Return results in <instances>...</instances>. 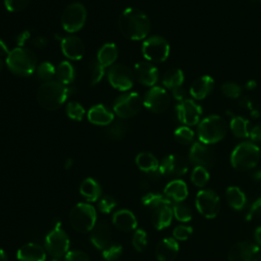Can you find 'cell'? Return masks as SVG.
Returning <instances> with one entry per match:
<instances>
[{"instance_id":"cell-36","label":"cell","mask_w":261,"mask_h":261,"mask_svg":"<svg viewBox=\"0 0 261 261\" xmlns=\"http://www.w3.org/2000/svg\"><path fill=\"white\" fill-rule=\"evenodd\" d=\"M191 179L195 186L202 188L208 182L209 173L206 168L201 167V166H196L192 172Z\"/></svg>"},{"instance_id":"cell-44","label":"cell","mask_w":261,"mask_h":261,"mask_svg":"<svg viewBox=\"0 0 261 261\" xmlns=\"http://www.w3.org/2000/svg\"><path fill=\"white\" fill-rule=\"evenodd\" d=\"M221 92L224 96L231 98V99H236L241 95L242 88L236 83L227 82L221 86Z\"/></svg>"},{"instance_id":"cell-42","label":"cell","mask_w":261,"mask_h":261,"mask_svg":"<svg viewBox=\"0 0 261 261\" xmlns=\"http://www.w3.org/2000/svg\"><path fill=\"white\" fill-rule=\"evenodd\" d=\"M122 253V247L119 244H111L108 245L105 249H103L102 255L105 260L113 261L116 260Z\"/></svg>"},{"instance_id":"cell-9","label":"cell","mask_w":261,"mask_h":261,"mask_svg":"<svg viewBox=\"0 0 261 261\" xmlns=\"http://www.w3.org/2000/svg\"><path fill=\"white\" fill-rule=\"evenodd\" d=\"M142 104L143 101L138 93H128L119 96L115 100L113 110L118 117L129 118L140 111Z\"/></svg>"},{"instance_id":"cell-48","label":"cell","mask_w":261,"mask_h":261,"mask_svg":"<svg viewBox=\"0 0 261 261\" xmlns=\"http://www.w3.org/2000/svg\"><path fill=\"white\" fill-rule=\"evenodd\" d=\"M193 232V229L191 226H187V225H178L173 229V237L176 240L179 241H185L187 240Z\"/></svg>"},{"instance_id":"cell-59","label":"cell","mask_w":261,"mask_h":261,"mask_svg":"<svg viewBox=\"0 0 261 261\" xmlns=\"http://www.w3.org/2000/svg\"><path fill=\"white\" fill-rule=\"evenodd\" d=\"M0 261H7V256L3 250L0 249Z\"/></svg>"},{"instance_id":"cell-21","label":"cell","mask_w":261,"mask_h":261,"mask_svg":"<svg viewBox=\"0 0 261 261\" xmlns=\"http://www.w3.org/2000/svg\"><path fill=\"white\" fill-rule=\"evenodd\" d=\"M178 244L174 239H163L155 249L156 258L159 261H173L178 253Z\"/></svg>"},{"instance_id":"cell-56","label":"cell","mask_w":261,"mask_h":261,"mask_svg":"<svg viewBox=\"0 0 261 261\" xmlns=\"http://www.w3.org/2000/svg\"><path fill=\"white\" fill-rule=\"evenodd\" d=\"M254 236H255V240H256L257 244H258L259 246H261V225L258 226V227L255 229Z\"/></svg>"},{"instance_id":"cell-8","label":"cell","mask_w":261,"mask_h":261,"mask_svg":"<svg viewBox=\"0 0 261 261\" xmlns=\"http://www.w3.org/2000/svg\"><path fill=\"white\" fill-rule=\"evenodd\" d=\"M142 51L146 59L162 62L166 60L169 55V44L160 36H152L144 42Z\"/></svg>"},{"instance_id":"cell-28","label":"cell","mask_w":261,"mask_h":261,"mask_svg":"<svg viewBox=\"0 0 261 261\" xmlns=\"http://www.w3.org/2000/svg\"><path fill=\"white\" fill-rule=\"evenodd\" d=\"M173 211L169 205H162L154 209L152 213V223L157 229L167 227L171 223Z\"/></svg>"},{"instance_id":"cell-38","label":"cell","mask_w":261,"mask_h":261,"mask_svg":"<svg viewBox=\"0 0 261 261\" xmlns=\"http://www.w3.org/2000/svg\"><path fill=\"white\" fill-rule=\"evenodd\" d=\"M56 68L50 62H42L37 67V75L40 80L48 82L51 81L52 77L55 75Z\"/></svg>"},{"instance_id":"cell-11","label":"cell","mask_w":261,"mask_h":261,"mask_svg":"<svg viewBox=\"0 0 261 261\" xmlns=\"http://www.w3.org/2000/svg\"><path fill=\"white\" fill-rule=\"evenodd\" d=\"M69 240L67 234L57 225L45 238V248L53 257H61L67 253Z\"/></svg>"},{"instance_id":"cell-54","label":"cell","mask_w":261,"mask_h":261,"mask_svg":"<svg viewBox=\"0 0 261 261\" xmlns=\"http://www.w3.org/2000/svg\"><path fill=\"white\" fill-rule=\"evenodd\" d=\"M9 50H8V48H7V46L5 45V43L4 42H2L1 40H0V57H7L8 56V54H9Z\"/></svg>"},{"instance_id":"cell-39","label":"cell","mask_w":261,"mask_h":261,"mask_svg":"<svg viewBox=\"0 0 261 261\" xmlns=\"http://www.w3.org/2000/svg\"><path fill=\"white\" fill-rule=\"evenodd\" d=\"M66 114L73 120H82L85 114V109L80 103L71 101L66 105Z\"/></svg>"},{"instance_id":"cell-37","label":"cell","mask_w":261,"mask_h":261,"mask_svg":"<svg viewBox=\"0 0 261 261\" xmlns=\"http://www.w3.org/2000/svg\"><path fill=\"white\" fill-rule=\"evenodd\" d=\"M174 138L178 143L189 145L194 140V132L189 126H180L175 129Z\"/></svg>"},{"instance_id":"cell-13","label":"cell","mask_w":261,"mask_h":261,"mask_svg":"<svg viewBox=\"0 0 261 261\" xmlns=\"http://www.w3.org/2000/svg\"><path fill=\"white\" fill-rule=\"evenodd\" d=\"M143 103L151 112L161 113L169 107L170 97L163 88L153 87L147 92Z\"/></svg>"},{"instance_id":"cell-23","label":"cell","mask_w":261,"mask_h":261,"mask_svg":"<svg viewBox=\"0 0 261 261\" xmlns=\"http://www.w3.org/2000/svg\"><path fill=\"white\" fill-rule=\"evenodd\" d=\"M17 259L19 261H45L46 253L45 250L37 244L29 243L23 245L17 251Z\"/></svg>"},{"instance_id":"cell-34","label":"cell","mask_w":261,"mask_h":261,"mask_svg":"<svg viewBox=\"0 0 261 261\" xmlns=\"http://www.w3.org/2000/svg\"><path fill=\"white\" fill-rule=\"evenodd\" d=\"M249 121L242 116H233L230 120V129L237 138H247L250 136L248 129Z\"/></svg>"},{"instance_id":"cell-45","label":"cell","mask_w":261,"mask_h":261,"mask_svg":"<svg viewBox=\"0 0 261 261\" xmlns=\"http://www.w3.org/2000/svg\"><path fill=\"white\" fill-rule=\"evenodd\" d=\"M104 75V67L99 62H94L90 66V83L91 85L98 84Z\"/></svg>"},{"instance_id":"cell-26","label":"cell","mask_w":261,"mask_h":261,"mask_svg":"<svg viewBox=\"0 0 261 261\" xmlns=\"http://www.w3.org/2000/svg\"><path fill=\"white\" fill-rule=\"evenodd\" d=\"M113 224L123 231H129L137 227V219L132 211L122 209L114 213L112 218Z\"/></svg>"},{"instance_id":"cell-40","label":"cell","mask_w":261,"mask_h":261,"mask_svg":"<svg viewBox=\"0 0 261 261\" xmlns=\"http://www.w3.org/2000/svg\"><path fill=\"white\" fill-rule=\"evenodd\" d=\"M173 215L175 216V218L179 221H182V222H188L192 219V212H191V209L184 205V204H180V203H177L173 206Z\"/></svg>"},{"instance_id":"cell-29","label":"cell","mask_w":261,"mask_h":261,"mask_svg":"<svg viewBox=\"0 0 261 261\" xmlns=\"http://www.w3.org/2000/svg\"><path fill=\"white\" fill-rule=\"evenodd\" d=\"M81 195L89 202H95L100 198L101 188L100 185L93 178H86L80 187Z\"/></svg>"},{"instance_id":"cell-12","label":"cell","mask_w":261,"mask_h":261,"mask_svg":"<svg viewBox=\"0 0 261 261\" xmlns=\"http://www.w3.org/2000/svg\"><path fill=\"white\" fill-rule=\"evenodd\" d=\"M107 76L110 85L119 91H127L133 87V73L130 69L123 64L112 65L108 70Z\"/></svg>"},{"instance_id":"cell-55","label":"cell","mask_w":261,"mask_h":261,"mask_svg":"<svg viewBox=\"0 0 261 261\" xmlns=\"http://www.w3.org/2000/svg\"><path fill=\"white\" fill-rule=\"evenodd\" d=\"M34 43H35V46H37V47H44L47 44V40L42 38V37H37L35 39Z\"/></svg>"},{"instance_id":"cell-4","label":"cell","mask_w":261,"mask_h":261,"mask_svg":"<svg viewBox=\"0 0 261 261\" xmlns=\"http://www.w3.org/2000/svg\"><path fill=\"white\" fill-rule=\"evenodd\" d=\"M227 130L226 121L219 115L205 117L198 126V137L203 144H214L223 139Z\"/></svg>"},{"instance_id":"cell-30","label":"cell","mask_w":261,"mask_h":261,"mask_svg":"<svg viewBox=\"0 0 261 261\" xmlns=\"http://www.w3.org/2000/svg\"><path fill=\"white\" fill-rule=\"evenodd\" d=\"M117 56H118V52H117L116 46L113 43H107L100 48L97 58H98V62L103 67H107L112 65L115 62V60L117 59Z\"/></svg>"},{"instance_id":"cell-60","label":"cell","mask_w":261,"mask_h":261,"mask_svg":"<svg viewBox=\"0 0 261 261\" xmlns=\"http://www.w3.org/2000/svg\"><path fill=\"white\" fill-rule=\"evenodd\" d=\"M2 66H3V62H2V60L0 59V71H1V69H2Z\"/></svg>"},{"instance_id":"cell-49","label":"cell","mask_w":261,"mask_h":261,"mask_svg":"<svg viewBox=\"0 0 261 261\" xmlns=\"http://www.w3.org/2000/svg\"><path fill=\"white\" fill-rule=\"evenodd\" d=\"M254 217H261V197L258 198L251 206L246 218L247 220H250Z\"/></svg>"},{"instance_id":"cell-14","label":"cell","mask_w":261,"mask_h":261,"mask_svg":"<svg viewBox=\"0 0 261 261\" xmlns=\"http://www.w3.org/2000/svg\"><path fill=\"white\" fill-rule=\"evenodd\" d=\"M227 258L228 261H259V247L249 241L240 242L230 248Z\"/></svg>"},{"instance_id":"cell-47","label":"cell","mask_w":261,"mask_h":261,"mask_svg":"<svg viewBox=\"0 0 261 261\" xmlns=\"http://www.w3.org/2000/svg\"><path fill=\"white\" fill-rule=\"evenodd\" d=\"M29 3L30 0H4L7 10L11 12H17L24 9Z\"/></svg>"},{"instance_id":"cell-20","label":"cell","mask_w":261,"mask_h":261,"mask_svg":"<svg viewBox=\"0 0 261 261\" xmlns=\"http://www.w3.org/2000/svg\"><path fill=\"white\" fill-rule=\"evenodd\" d=\"M136 163L142 171L148 173V175L152 178H157L158 176L162 175L159 170L158 160L151 153L142 152L138 154L136 157Z\"/></svg>"},{"instance_id":"cell-6","label":"cell","mask_w":261,"mask_h":261,"mask_svg":"<svg viewBox=\"0 0 261 261\" xmlns=\"http://www.w3.org/2000/svg\"><path fill=\"white\" fill-rule=\"evenodd\" d=\"M95 208L86 203L76 204L70 211L69 221L71 226L79 232L85 233L91 231L96 222Z\"/></svg>"},{"instance_id":"cell-10","label":"cell","mask_w":261,"mask_h":261,"mask_svg":"<svg viewBox=\"0 0 261 261\" xmlns=\"http://www.w3.org/2000/svg\"><path fill=\"white\" fill-rule=\"evenodd\" d=\"M198 211L207 218L215 217L220 209V200L217 194L211 190H201L196 196Z\"/></svg>"},{"instance_id":"cell-1","label":"cell","mask_w":261,"mask_h":261,"mask_svg":"<svg viewBox=\"0 0 261 261\" xmlns=\"http://www.w3.org/2000/svg\"><path fill=\"white\" fill-rule=\"evenodd\" d=\"M117 23L122 36L134 41L146 38L151 27L148 16L137 8L125 9L120 14Z\"/></svg>"},{"instance_id":"cell-41","label":"cell","mask_w":261,"mask_h":261,"mask_svg":"<svg viewBox=\"0 0 261 261\" xmlns=\"http://www.w3.org/2000/svg\"><path fill=\"white\" fill-rule=\"evenodd\" d=\"M127 130V127L124 123L122 122H115L113 124H111L110 126H108L106 134L109 138L113 139V140H118L120 138H122L125 133Z\"/></svg>"},{"instance_id":"cell-35","label":"cell","mask_w":261,"mask_h":261,"mask_svg":"<svg viewBox=\"0 0 261 261\" xmlns=\"http://www.w3.org/2000/svg\"><path fill=\"white\" fill-rule=\"evenodd\" d=\"M170 202L171 201L165 195H161L157 193H149L146 196H144L142 199V203L145 206L153 209H156L157 207L162 205H169Z\"/></svg>"},{"instance_id":"cell-18","label":"cell","mask_w":261,"mask_h":261,"mask_svg":"<svg viewBox=\"0 0 261 261\" xmlns=\"http://www.w3.org/2000/svg\"><path fill=\"white\" fill-rule=\"evenodd\" d=\"M158 75L157 68L150 62L141 61L135 65V76L145 86H154L158 81Z\"/></svg>"},{"instance_id":"cell-2","label":"cell","mask_w":261,"mask_h":261,"mask_svg":"<svg viewBox=\"0 0 261 261\" xmlns=\"http://www.w3.org/2000/svg\"><path fill=\"white\" fill-rule=\"evenodd\" d=\"M70 90L58 82L51 80L43 83L37 91V100L40 106L46 110L58 109L69 96Z\"/></svg>"},{"instance_id":"cell-61","label":"cell","mask_w":261,"mask_h":261,"mask_svg":"<svg viewBox=\"0 0 261 261\" xmlns=\"http://www.w3.org/2000/svg\"><path fill=\"white\" fill-rule=\"evenodd\" d=\"M54 261H57V260H54Z\"/></svg>"},{"instance_id":"cell-43","label":"cell","mask_w":261,"mask_h":261,"mask_svg":"<svg viewBox=\"0 0 261 261\" xmlns=\"http://www.w3.org/2000/svg\"><path fill=\"white\" fill-rule=\"evenodd\" d=\"M133 246L134 248L141 252L143 250H145V248L147 247V233L145 230L143 229H137L133 236Z\"/></svg>"},{"instance_id":"cell-27","label":"cell","mask_w":261,"mask_h":261,"mask_svg":"<svg viewBox=\"0 0 261 261\" xmlns=\"http://www.w3.org/2000/svg\"><path fill=\"white\" fill-rule=\"evenodd\" d=\"M164 195L171 201L180 202L188 197V188L185 181L181 179H174L166 185L164 189Z\"/></svg>"},{"instance_id":"cell-32","label":"cell","mask_w":261,"mask_h":261,"mask_svg":"<svg viewBox=\"0 0 261 261\" xmlns=\"http://www.w3.org/2000/svg\"><path fill=\"white\" fill-rule=\"evenodd\" d=\"M55 76L57 77V81L63 85L70 84L74 79L73 66L68 61H62L56 67Z\"/></svg>"},{"instance_id":"cell-3","label":"cell","mask_w":261,"mask_h":261,"mask_svg":"<svg viewBox=\"0 0 261 261\" xmlns=\"http://www.w3.org/2000/svg\"><path fill=\"white\" fill-rule=\"evenodd\" d=\"M6 64L9 70L13 73L21 76H28L36 69L37 56L28 48L17 47L9 52L6 57Z\"/></svg>"},{"instance_id":"cell-52","label":"cell","mask_w":261,"mask_h":261,"mask_svg":"<svg viewBox=\"0 0 261 261\" xmlns=\"http://www.w3.org/2000/svg\"><path fill=\"white\" fill-rule=\"evenodd\" d=\"M250 137L253 141L261 142V124L256 125L252 128V130L250 132Z\"/></svg>"},{"instance_id":"cell-15","label":"cell","mask_w":261,"mask_h":261,"mask_svg":"<svg viewBox=\"0 0 261 261\" xmlns=\"http://www.w3.org/2000/svg\"><path fill=\"white\" fill-rule=\"evenodd\" d=\"M190 160L196 166H201L204 168L212 167L216 161V155L214 151L201 142H196L193 144L190 150Z\"/></svg>"},{"instance_id":"cell-25","label":"cell","mask_w":261,"mask_h":261,"mask_svg":"<svg viewBox=\"0 0 261 261\" xmlns=\"http://www.w3.org/2000/svg\"><path fill=\"white\" fill-rule=\"evenodd\" d=\"M88 119L97 125H108L113 120V113L104 105L98 104L89 110Z\"/></svg>"},{"instance_id":"cell-19","label":"cell","mask_w":261,"mask_h":261,"mask_svg":"<svg viewBox=\"0 0 261 261\" xmlns=\"http://www.w3.org/2000/svg\"><path fill=\"white\" fill-rule=\"evenodd\" d=\"M61 50L67 58L79 60L83 58L85 54V45L80 38L75 36H67L61 40Z\"/></svg>"},{"instance_id":"cell-58","label":"cell","mask_w":261,"mask_h":261,"mask_svg":"<svg viewBox=\"0 0 261 261\" xmlns=\"http://www.w3.org/2000/svg\"><path fill=\"white\" fill-rule=\"evenodd\" d=\"M253 177H254L256 180L261 181V169H260V170H257V171L253 174Z\"/></svg>"},{"instance_id":"cell-57","label":"cell","mask_w":261,"mask_h":261,"mask_svg":"<svg viewBox=\"0 0 261 261\" xmlns=\"http://www.w3.org/2000/svg\"><path fill=\"white\" fill-rule=\"evenodd\" d=\"M256 86H257V84H256V82L255 81H249L247 84H246V89H248V90H253V89H255L256 88Z\"/></svg>"},{"instance_id":"cell-46","label":"cell","mask_w":261,"mask_h":261,"mask_svg":"<svg viewBox=\"0 0 261 261\" xmlns=\"http://www.w3.org/2000/svg\"><path fill=\"white\" fill-rule=\"evenodd\" d=\"M116 206V200L111 196H104L98 204L99 210L103 213H109Z\"/></svg>"},{"instance_id":"cell-7","label":"cell","mask_w":261,"mask_h":261,"mask_svg":"<svg viewBox=\"0 0 261 261\" xmlns=\"http://www.w3.org/2000/svg\"><path fill=\"white\" fill-rule=\"evenodd\" d=\"M87 18V11L82 3L75 2L66 6L61 15V24L66 32L74 33L80 31Z\"/></svg>"},{"instance_id":"cell-22","label":"cell","mask_w":261,"mask_h":261,"mask_svg":"<svg viewBox=\"0 0 261 261\" xmlns=\"http://www.w3.org/2000/svg\"><path fill=\"white\" fill-rule=\"evenodd\" d=\"M110 237L111 232L108 224L106 222H99L91 230L90 240L97 249L103 250L110 245Z\"/></svg>"},{"instance_id":"cell-16","label":"cell","mask_w":261,"mask_h":261,"mask_svg":"<svg viewBox=\"0 0 261 261\" xmlns=\"http://www.w3.org/2000/svg\"><path fill=\"white\" fill-rule=\"evenodd\" d=\"M177 118L186 125H195L199 122L202 114V108L191 99H186L179 102L176 106Z\"/></svg>"},{"instance_id":"cell-5","label":"cell","mask_w":261,"mask_h":261,"mask_svg":"<svg viewBox=\"0 0 261 261\" xmlns=\"http://www.w3.org/2000/svg\"><path fill=\"white\" fill-rule=\"evenodd\" d=\"M260 159L259 148L251 142L239 144L230 155V163L233 168L244 171L257 165Z\"/></svg>"},{"instance_id":"cell-33","label":"cell","mask_w":261,"mask_h":261,"mask_svg":"<svg viewBox=\"0 0 261 261\" xmlns=\"http://www.w3.org/2000/svg\"><path fill=\"white\" fill-rule=\"evenodd\" d=\"M184 83V73L178 68H173L168 71H166L163 75L162 84L168 88V89H175L178 87H181Z\"/></svg>"},{"instance_id":"cell-17","label":"cell","mask_w":261,"mask_h":261,"mask_svg":"<svg viewBox=\"0 0 261 261\" xmlns=\"http://www.w3.org/2000/svg\"><path fill=\"white\" fill-rule=\"evenodd\" d=\"M159 170L162 175L181 176L188 171V163L184 157L172 154L162 160Z\"/></svg>"},{"instance_id":"cell-51","label":"cell","mask_w":261,"mask_h":261,"mask_svg":"<svg viewBox=\"0 0 261 261\" xmlns=\"http://www.w3.org/2000/svg\"><path fill=\"white\" fill-rule=\"evenodd\" d=\"M172 95H173V97H174L176 100H178L179 102L187 99V98H186V96H187L186 91H185L181 87H178V88L173 89V90H172Z\"/></svg>"},{"instance_id":"cell-31","label":"cell","mask_w":261,"mask_h":261,"mask_svg":"<svg viewBox=\"0 0 261 261\" xmlns=\"http://www.w3.org/2000/svg\"><path fill=\"white\" fill-rule=\"evenodd\" d=\"M226 200L229 206L236 210H242L247 202L245 194L238 187H229L225 192Z\"/></svg>"},{"instance_id":"cell-24","label":"cell","mask_w":261,"mask_h":261,"mask_svg":"<svg viewBox=\"0 0 261 261\" xmlns=\"http://www.w3.org/2000/svg\"><path fill=\"white\" fill-rule=\"evenodd\" d=\"M214 81L209 75H203L194 81L190 88V94L197 100H202L212 91Z\"/></svg>"},{"instance_id":"cell-50","label":"cell","mask_w":261,"mask_h":261,"mask_svg":"<svg viewBox=\"0 0 261 261\" xmlns=\"http://www.w3.org/2000/svg\"><path fill=\"white\" fill-rule=\"evenodd\" d=\"M65 261H90L89 257L82 251H69L65 254Z\"/></svg>"},{"instance_id":"cell-53","label":"cell","mask_w":261,"mask_h":261,"mask_svg":"<svg viewBox=\"0 0 261 261\" xmlns=\"http://www.w3.org/2000/svg\"><path fill=\"white\" fill-rule=\"evenodd\" d=\"M30 38V32L25 31V32H22L18 37H17V44L19 46H22Z\"/></svg>"}]
</instances>
